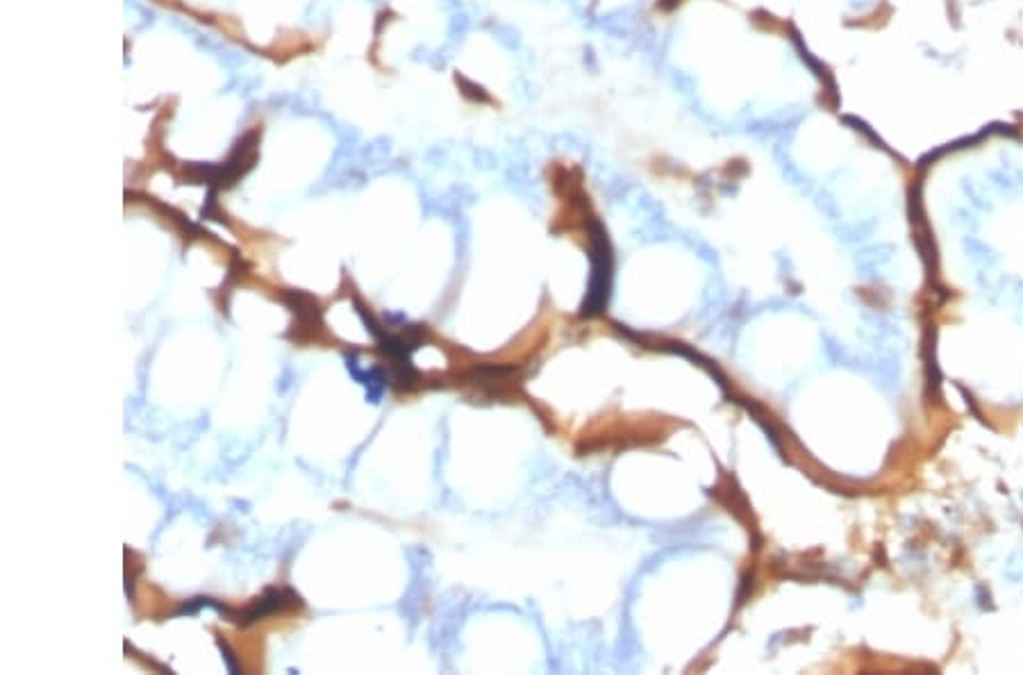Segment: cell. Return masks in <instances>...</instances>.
Listing matches in <instances>:
<instances>
[{
	"mask_svg": "<svg viewBox=\"0 0 1023 675\" xmlns=\"http://www.w3.org/2000/svg\"><path fill=\"white\" fill-rule=\"evenodd\" d=\"M218 648H221V653H224V660H225V664H228V671H230V673H237V671H239V666H237V662H234V657H233V651H230V648H228V646H225V644H224V642H218Z\"/></svg>",
	"mask_w": 1023,
	"mask_h": 675,
	"instance_id": "277c9868",
	"label": "cell"
},
{
	"mask_svg": "<svg viewBox=\"0 0 1023 675\" xmlns=\"http://www.w3.org/2000/svg\"><path fill=\"white\" fill-rule=\"evenodd\" d=\"M346 366H348V373L353 375L355 382L364 384L366 387V400H371L374 405L380 403V399H383V391L387 389L389 384V375L384 373L380 366H374V369L369 371H362L357 364V357L355 355H346Z\"/></svg>",
	"mask_w": 1023,
	"mask_h": 675,
	"instance_id": "7a4b0ae2",
	"label": "cell"
},
{
	"mask_svg": "<svg viewBox=\"0 0 1023 675\" xmlns=\"http://www.w3.org/2000/svg\"><path fill=\"white\" fill-rule=\"evenodd\" d=\"M203 608H212L216 609V612L225 614V617H230V609L225 608V605H221L218 600H214V598H194V600H187L182 608L178 609V617H194V614H198Z\"/></svg>",
	"mask_w": 1023,
	"mask_h": 675,
	"instance_id": "3957f363",
	"label": "cell"
},
{
	"mask_svg": "<svg viewBox=\"0 0 1023 675\" xmlns=\"http://www.w3.org/2000/svg\"><path fill=\"white\" fill-rule=\"evenodd\" d=\"M298 600H301L298 593L289 592V589H269L262 598H258V600L252 602L251 608L242 614L239 621H242L243 626H246V623L262 621V618L271 617V614L280 612V609H285L287 605H294V602Z\"/></svg>",
	"mask_w": 1023,
	"mask_h": 675,
	"instance_id": "6da1fadb",
	"label": "cell"
}]
</instances>
